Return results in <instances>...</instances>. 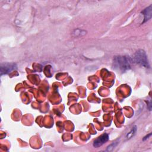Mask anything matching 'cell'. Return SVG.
<instances>
[{
	"instance_id": "8",
	"label": "cell",
	"mask_w": 152,
	"mask_h": 152,
	"mask_svg": "<svg viewBox=\"0 0 152 152\" xmlns=\"http://www.w3.org/2000/svg\"><path fill=\"white\" fill-rule=\"evenodd\" d=\"M119 142L118 141H115V142H113L112 144H110L109 145L107 146L106 151H110L112 150H113V149L118 144Z\"/></svg>"
},
{
	"instance_id": "4",
	"label": "cell",
	"mask_w": 152,
	"mask_h": 152,
	"mask_svg": "<svg viewBox=\"0 0 152 152\" xmlns=\"http://www.w3.org/2000/svg\"><path fill=\"white\" fill-rule=\"evenodd\" d=\"M109 135L106 133H104L99 137H97L93 142V146L96 148H97L101 145H102L103 144L109 140Z\"/></svg>"
},
{
	"instance_id": "3",
	"label": "cell",
	"mask_w": 152,
	"mask_h": 152,
	"mask_svg": "<svg viewBox=\"0 0 152 152\" xmlns=\"http://www.w3.org/2000/svg\"><path fill=\"white\" fill-rule=\"evenodd\" d=\"M17 68L15 63L14 62H4L1 64L0 74L1 75L11 73Z\"/></svg>"
},
{
	"instance_id": "5",
	"label": "cell",
	"mask_w": 152,
	"mask_h": 152,
	"mask_svg": "<svg viewBox=\"0 0 152 152\" xmlns=\"http://www.w3.org/2000/svg\"><path fill=\"white\" fill-rule=\"evenodd\" d=\"M141 14L144 15V20L142 23H144L148 21L151 18L152 15V5H150L141 11Z\"/></svg>"
},
{
	"instance_id": "6",
	"label": "cell",
	"mask_w": 152,
	"mask_h": 152,
	"mask_svg": "<svg viewBox=\"0 0 152 152\" xmlns=\"http://www.w3.org/2000/svg\"><path fill=\"white\" fill-rule=\"evenodd\" d=\"M87 31L80 28H77V29H75L73 31L72 34L75 36V37H79V36H84L86 34Z\"/></svg>"
},
{
	"instance_id": "2",
	"label": "cell",
	"mask_w": 152,
	"mask_h": 152,
	"mask_svg": "<svg viewBox=\"0 0 152 152\" xmlns=\"http://www.w3.org/2000/svg\"><path fill=\"white\" fill-rule=\"evenodd\" d=\"M134 61L145 68H150V64L147 54L142 49H139L135 52L134 57Z\"/></svg>"
},
{
	"instance_id": "1",
	"label": "cell",
	"mask_w": 152,
	"mask_h": 152,
	"mask_svg": "<svg viewBox=\"0 0 152 152\" xmlns=\"http://www.w3.org/2000/svg\"><path fill=\"white\" fill-rule=\"evenodd\" d=\"M132 62V60L129 56L119 55L114 58L113 65L116 69L121 72H125L131 68Z\"/></svg>"
},
{
	"instance_id": "7",
	"label": "cell",
	"mask_w": 152,
	"mask_h": 152,
	"mask_svg": "<svg viewBox=\"0 0 152 152\" xmlns=\"http://www.w3.org/2000/svg\"><path fill=\"white\" fill-rule=\"evenodd\" d=\"M136 131H137V127H136V126H134L132 128V129L130 131V132L127 134V135H126V138H127V139H129V138H132V137L135 134Z\"/></svg>"
},
{
	"instance_id": "9",
	"label": "cell",
	"mask_w": 152,
	"mask_h": 152,
	"mask_svg": "<svg viewBox=\"0 0 152 152\" xmlns=\"http://www.w3.org/2000/svg\"><path fill=\"white\" fill-rule=\"evenodd\" d=\"M151 135V133H150V134H149L148 135H146L145 137H144V138H143V140L144 141V140H147V138H148V137H150Z\"/></svg>"
}]
</instances>
